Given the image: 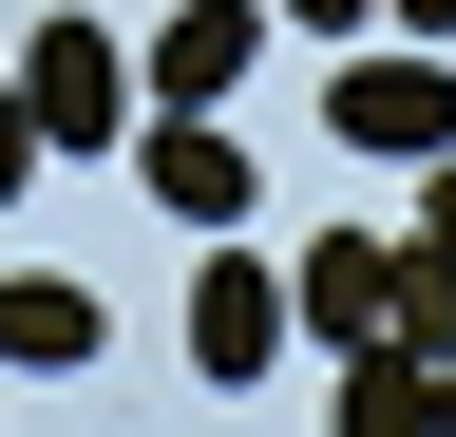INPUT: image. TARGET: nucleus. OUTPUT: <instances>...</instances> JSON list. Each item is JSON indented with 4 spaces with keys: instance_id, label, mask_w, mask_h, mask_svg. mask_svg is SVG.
I'll return each instance as SVG.
<instances>
[{
    "instance_id": "1",
    "label": "nucleus",
    "mask_w": 456,
    "mask_h": 437,
    "mask_svg": "<svg viewBox=\"0 0 456 437\" xmlns=\"http://www.w3.org/2000/svg\"><path fill=\"white\" fill-rule=\"evenodd\" d=\"M20 115H38V152H134V58H114V20H38L20 38Z\"/></svg>"
},
{
    "instance_id": "12",
    "label": "nucleus",
    "mask_w": 456,
    "mask_h": 437,
    "mask_svg": "<svg viewBox=\"0 0 456 437\" xmlns=\"http://www.w3.org/2000/svg\"><path fill=\"white\" fill-rule=\"evenodd\" d=\"M419 247H437V266H456V152H437V190H419Z\"/></svg>"
},
{
    "instance_id": "5",
    "label": "nucleus",
    "mask_w": 456,
    "mask_h": 437,
    "mask_svg": "<svg viewBox=\"0 0 456 437\" xmlns=\"http://www.w3.org/2000/svg\"><path fill=\"white\" fill-rule=\"evenodd\" d=\"M285 361V266H191V380H266Z\"/></svg>"
},
{
    "instance_id": "10",
    "label": "nucleus",
    "mask_w": 456,
    "mask_h": 437,
    "mask_svg": "<svg viewBox=\"0 0 456 437\" xmlns=\"http://www.w3.org/2000/svg\"><path fill=\"white\" fill-rule=\"evenodd\" d=\"M38 190V115H20V77H0V209Z\"/></svg>"
},
{
    "instance_id": "3",
    "label": "nucleus",
    "mask_w": 456,
    "mask_h": 437,
    "mask_svg": "<svg viewBox=\"0 0 456 437\" xmlns=\"http://www.w3.org/2000/svg\"><path fill=\"white\" fill-rule=\"evenodd\" d=\"M399 266H419V229H305V266H285V323L380 343V323H399Z\"/></svg>"
},
{
    "instance_id": "6",
    "label": "nucleus",
    "mask_w": 456,
    "mask_h": 437,
    "mask_svg": "<svg viewBox=\"0 0 456 437\" xmlns=\"http://www.w3.org/2000/svg\"><path fill=\"white\" fill-rule=\"evenodd\" d=\"M248 58H266V0H171L152 20V115H209Z\"/></svg>"
},
{
    "instance_id": "8",
    "label": "nucleus",
    "mask_w": 456,
    "mask_h": 437,
    "mask_svg": "<svg viewBox=\"0 0 456 437\" xmlns=\"http://www.w3.org/2000/svg\"><path fill=\"white\" fill-rule=\"evenodd\" d=\"M0 361H20V380H77V361H95V286L20 266V286H0Z\"/></svg>"
},
{
    "instance_id": "2",
    "label": "nucleus",
    "mask_w": 456,
    "mask_h": 437,
    "mask_svg": "<svg viewBox=\"0 0 456 437\" xmlns=\"http://www.w3.org/2000/svg\"><path fill=\"white\" fill-rule=\"evenodd\" d=\"M323 134H362V152H399V172H437L456 152V58H419V38H399V58H342V115Z\"/></svg>"
},
{
    "instance_id": "11",
    "label": "nucleus",
    "mask_w": 456,
    "mask_h": 437,
    "mask_svg": "<svg viewBox=\"0 0 456 437\" xmlns=\"http://www.w3.org/2000/svg\"><path fill=\"white\" fill-rule=\"evenodd\" d=\"M266 20H305V38H362V20H380V0H266Z\"/></svg>"
},
{
    "instance_id": "4",
    "label": "nucleus",
    "mask_w": 456,
    "mask_h": 437,
    "mask_svg": "<svg viewBox=\"0 0 456 437\" xmlns=\"http://www.w3.org/2000/svg\"><path fill=\"white\" fill-rule=\"evenodd\" d=\"M134 172L171 229H248V134H209V115H134Z\"/></svg>"
},
{
    "instance_id": "9",
    "label": "nucleus",
    "mask_w": 456,
    "mask_h": 437,
    "mask_svg": "<svg viewBox=\"0 0 456 437\" xmlns=\"http://www.w3.org/2000/svg\"><path fill=\"white\" fill-rule=\"evenodd\" d=\"M380 343H419V361H456V266H437V247L399 266V323H380Z\"/></svg>"
},
{
    "instance_id": "13",
    "label": "nucleus",
    "mask_w": 456,
    "mask_h": 437,
    "mask_svg": "<svg viewBox=\"0 0 456 437\" xmlns=\"http://www.w3.org/2000/svg\"><path fill=\"white\" fill-rule=\"evenodd\" d=\"M399 38H456V0H399Z\"/></svg>"
},
{
    "instance_id": "7",
    "label": "nucleus",
    "mask_w": 456,
    "mask_h": 437,
    "mask_svg": "<svg viewBox=\"0 0 456 437\" xmlns=\"http://www.w3.org/2000/svg\"><path fill=\"white\" fill-rule=\"evenodd\" d=\"M323 437H437V361H419V343H342Z\"/></svg>"
},
{
    "instance_id": "14",
    "label": "nucleus",
    "mask_w": 456,
    "mask_h": 437,
    "mask_svg": "<svg viewBox=\"0 0 456 437\" xmlns=\"http://www.w3.org/2000/svg\"><path fill=\"white\" fill-rule=\"evenodd\" d=\"M437 437H456V361H437Z\"/></svg>"
}]
</instances>
